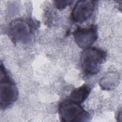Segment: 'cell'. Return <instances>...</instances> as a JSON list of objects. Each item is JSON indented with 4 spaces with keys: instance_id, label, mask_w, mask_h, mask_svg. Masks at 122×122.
Here are the masks:
<instances>
[{
    "instance_id": "1",
    "label": "cell",
    "mask_w": 122,
    "mask_h": 122,
    "mask_svg": "<svg viewBox=\"0 0 122 122\" xmlns=\"http://www.w3.org/2000/svg\"><path fill=\"white\" fill-rule=\"evenodd\" d=\"M35 26L32 20L16 19L9 25L8 34L13 43L26 44L30 42L32 38Z\"/></svg>"
},
{
    "instance_id": "2",
    "label": "cell",
    "mask_w": 122,
    "mask_h": 122,
    "mask_svg": "<svg viewBox=\"0 0 122 122\" xmlns=\"http://www.w3.org/2000/svg\"><path fill=\"white\" fill-rule=\"evenodd\" d=\"M106 56V52L100 49L91 47L85 48L81 56V65L83 72L88 75L97 73Z\"/></svg>"
},
{
    "instance_id": "3",
    "label": "cell",
    "mask_w": 122,
    "mask_h": 122,
    "mask_svg": "<svg viewBox=\"0 0 122 122\" xmlns=\"http://www.w3.org/2000/svg\"><path fill=\"white\" fill-rule=\"evenodd\" d=\"M0 80V104L1 109H5L16 101L18 91L2 63Z\"/></svg>"
},
{
    "instance_id": "4",
    "label": "cell",
    "mask_w": 122,
    "mask_h": 122,
    "mask_svg": "<svg viewBox=\"0 0 122 122\" xmlns=\"http://www.w3.org/2000/svg\"><path fill=\"white\" fill-rule=\"evenodd\" d=\"M61 120L65 122L88 121L90 114L80 104L71 100L61 102L59 107Z\"/></svg>"
},
{
    "instance_id": "5",
    "label": "cell",
    "mask_w": 122,
    "mask_h": 122,
    "mask_svg": "<svg viewBox=\"0 0 122 122\" xmlns=\"http://www.w3.org/2000/svg\"><path fill=\"white\" fill-rule=\"evenodd\" d=\"M73 36L75 42L80 48L89 47L97 39V27L94 24L85 28L78 27L73 32Z\"/></svg>"
},
{
    "instance_id": "6",
    "label": "cell",
    "mask_w": 122,
    "mask_h": 122,
    "mask_svg": "<svg viewBox=\"0 0 122 122\" xmlns=\"http://www.w3.org/2000/svg\"><path fill=\"white\" fill-rule=\"evenodd\" d=\"M96 1L92 0L78 1L72 10L71 17L73 21L82 22L87 20L92 14Z\"/></svg>"
},
{
    "instance_id": "7",
    "label": "cell",
    "mask_w": 122,
    "mask_h": 122,
    "mask_svg": "<svg viewBox=\"0 0 122 122\" xmlns=\"http://www.w3.org/2000/svg\"><path fill=\"white\" fill-rule=\"evenodd\" d=\"M90 92L91 88L90 87L87 85L83 84L72 91L70 95V100L80 104L87 99Z\"/></svg>"
},
{
    "instance_id": "8",
    "label": "cell",
    "mask_w": 122,
    "mask_h": 122,
    "mask_svg": "<svg viewBox=\"0 0 122 122\" xmlns=\"http://www.w3.org/2000/svg\"><path fill=\"white\" fill-rule=\"evenodd\" d=\"M55 5L57 9H63L65 8L66 6L71 4V3L73 2V1L71 0H60V1H55Z\"/></svg>"
}]
</instances>
